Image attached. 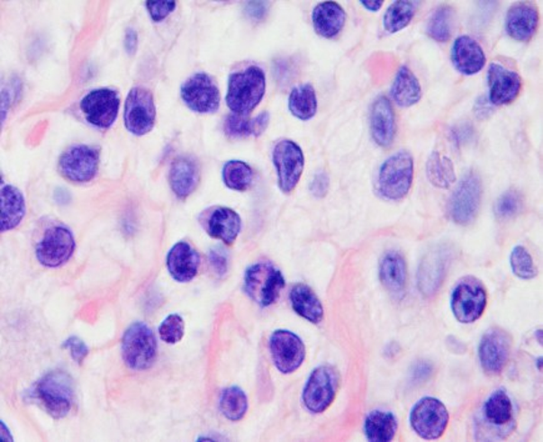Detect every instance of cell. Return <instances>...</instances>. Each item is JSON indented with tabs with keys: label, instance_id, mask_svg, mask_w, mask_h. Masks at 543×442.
Here are the masks:
<instances>
[{
	"label": "cell",
	"instance_id": "obj_1",
	"mask_svg": "<svg viewBox=\"0 0 543 442\" xmlns=\"http://www.w3.org/2000/svg\"><path fill=\"white\" fill-rule=\"evenodd\" d=\"M267 77L261 68L251 66L229 77L226 104L235 115L247 118L263 100Z\"/></svg>",
	"mask_w": 543,
	"mask_h": 442
},
{
	"label": "cell",
	"instance_id": "obj_2",
	"mask_svg": "<svg viewBox=\"0 0 543 442\" xmlns=\"http://www.w3.org/2000/svg\"><path fill=\"white\" fill-rule=\"evenodd\" d=\"M34 395L51 418H66L74 404L73 379L66 371H51L37 383Z\"/></svg>",
	"mask_w": 543,
	"mask_h": 442
},
{
	"label": "cell",
	"instance_id": "obj_3",
	"mask_svg": "<svg viewBox=\"0 0 543 442\" xmlns=\"http://www.w3.org/2000/svg\"><path fill=\"white\" fill-rule=\"evenodd\" d=\"M122 355L129 369H150L158 356L157 338L153 330L144 322L131 324L122 337Z\"/></svg>",
	"mask_w": 543,
	"mask_h": 442
},
{
	"label": "cell",
	"instance_id": "obj_4",
	"mask_svg": "<svg viewBox=\"0 0 543 442\" xmlns=\"http://www.w3.org/2000/svg\"><path fill=\"white\" fill-rule=\"evenodd\" d=\"M413 182V158L409 151L394 154L381 166L377 188L387 200L405 198Z\"/></svg>",
	"mask_w": 543,
	"mask_h": 442
},
{
	"label": "cell",
	"instance_id": "obj_5",
	"mask_svg": "<svg viewBox=\"0 0 543 442\" xmlns=\"http://www.w3.org/2000/svg\"><path fill=\"white\" fill-rule=\"evenodd\" d=\"M285 288V279L273 264L258 263L245 273L244 289L249 298L258 305L267 308L279 299L280 293Z\"/></svg>",
	"mask_w": 543,
	"mask_h": 442
},
{
	"label": "cell",
	"instance_id": "obj_6",
	"mask_svg": "<svg viewBox=\"0 0 543 442\" xmlns=\"http://www.w3.org/2000/svg\"><path fill=\"white\" fill-rule=\"evenodd\" d=\"M487 305V293L484 284L474 276L464 277L456 285L451 298L455 318L462 324H471L483 316Z\"/></svg>",
	"mask_w": 543,
	"mask_h": 442
},
{
	"label": "cell",
	"instance_id": "obj_7",
	"mask_svg": "<svg viewBox=\"0 0 543 442\" xmlns=\"http://www.w3.org/2000/svg\"><path fill=\"white\" fill-rule=\"evenodd\" d=\"M481 195L483 185L480 176L475 172L466 174L448 202V214L452 221L458 225L471 224L478 214Z\"/></svg>",
	"mask_w": 543,
	"mask_h": 442
},
{
	"label": "cell",
	"instance_id": "obj_8",
	"mask_svg": "<svg viewBox=\"0 0 543 442\" xmlns=\"http://www.w3.org/2000/svg\"><path fill=\"white\" fill-rule=\"evenodd\" d=\"M273 161L276 167L277 182L281 192L293 193L300 182L305 166L302 148L295 141L284 139L275 145Z\"/></svg>",
	"mask_w": 543,
	"mask_h": 442
},
{
	"label": "cell",
	"instance_id": "obj_9",
	"mask_svg": "<svg viewBox=\"0 0 543 442\" xmlns=\"http://www.w3.org/2000/svg\"><path fill=\"white\" fill-rule=\"evenodd\" d=\"M410 422L420 437L436 440L444 435L448 428V411L439 400L428 396L413 406Z\"/></svg>",
	"mask_w": 543,
	"mask_h": 442
},
{
	"label": "cell",
	"instance_id": "obj_10",
	"mask_svg": "<svg viewBox=\"0 0 543 442\" xmlns=\"http://www.w3.org/2000/svg\"><path fill=\"white\" fill-rule=\"evenodd\" d=\"M155 118L157 109L150 90L143 86L132 88L125 100L124 108V122L128 131L138 137L148 134L153 131Z\"/></svg>",
	"mask_w": 543,
	"mask_h": 442
},
{
	"label": "cell",
	"instance_id": "obj_11",
	"mask_svg": "<svg viewBox=\"0 0 543 442\" xmlns=\"http://www.w3.org/2000/svg\"><path fill=\"white\" fill-rule=\"evenodd\" d=\"M339 375L331 366H319L312 371L303 392V405L313 414H321L334 401Z\"/></svg>",
	"mask_w": 543,
	"mask_h": 442
},
{
	"label": "cell",
	"instance_id": "obj_12",
	"mask_svg": "<svg viewBox=\"0 0 543 442\" xmlns=\"http://www.w3.org/2000/svg\"><path fill=\"white\" fill-rule=\"evenodd\" d=\"M99 149L90 145H76L61 155L59 172L69 182L84 184L92 182L98 174Z\"/></svg>",
	"mask_w": 543,
	"mask_h": 442
},
{
	"label": "cell",
	"instance_id": "obj_13",
	"mask_svg": "<svg viewBox=\"0 0 543 442\" xmlns=\"http://www.w3.org/2000/svg\"><path fill=\"white\" fill-rule=\"evenodd\" d=\"M76 250V239L70 229L55 225L45 231L37 245L39 263L48 267H58L66 264Z\"/></svg>",
	"mask_w": 543,
	"mask_h": 442
},
{
	"label": "cell",
	"instance_id": "obj_14",
	"mask_svg": "<svg viewBox=\"0 0 543 442\" xmlns=\"http://www.w3.org/2000/svg\"><path fill=\"white\" fill-rule=\"evenodd\" d=\"M119 100L118 93L109 88L92 90L84 96L80 102V111L84 118L93 127L108 129L114 124L118 118Z\"/></svg>",
	"mask_w": 543,
	"mask_h": 442
},
{
	"label": "cell",
	"instance_id": "obj_15",
	"mask_svg": "<svg viewBox=\"0 0 543 442\" xmlns=\"http://www.w3.org/2000/svg\"><path fill=\"white\" fill-rule=\"evenodd\" d=\"M181 98L190 111L213 114L220 106V92L212 77L196 73L181 86Z\"/></svg>",
	"mask_w": 543,
	"mask_h": 442
},
{
	"label": "cell",
	"instance_id": "obj_16",
	"mask_svg": "<svg viewBox=\"0 0 543 442\" xmlns=\"http://www.w3.org/2000/svg\"><path fill=\"white\" fill-rule=\"evenodd\" d=\"M270 353L276 369L291 374L299 369L305 360V345L294 332L276 330L270 338Z\"/></svg>",
	"mask_w": 543,
	"mask_h": 442
},
{
	"label": "cell",
	"instance_id": "obj_17",
	"mask_svg": "<svg viewBox=\"0 0 543 442\" xmlns=\"http://www.w3.org/2000/svg\"><path fill=\"white\" fill-rule=\"evenodd\" d=\"M511 337L502 329L494 328L487 331L481 338L478 357L484 373L499 375L509 363L511 354Z\"/></svg>",
	"mask_w": 543,
	"mask_h": 442
},
{
	"label": "cell",
	"instance_id": "obj_18",
	"mask_svg": "<svg viewBox=\"0 0 543 442\" xmlns=\"http://www.w3.org/2000/svg\"><path fill=\"white\" fill-rule=\"evenodd\" d=\"M451 250L446 247L434 248L421 261L419 270V289L426 296H434L444 283L450 266Z\"/></svg>",
	"mask_w": 543,
	"mask_h": 442
},
{
	"label": "cell",
	"instance_id": "obj_19",
	"mask_svg": "<svg viewBox=\"0 0 543 442\" xmlns=\"http://www.w3.org/2000/svg\"><path fill=\"white\" fill-rule=\"evenodd\" d=\"M202 225L210 237L222 240L226 245L235 243L240 234L242 222L240 215L231 208L209 209L202 215Z\"/></svg>",
	"mask_w": 543,
	"mask_h": 442
},
{
	"label": "cell",
	"instance_id": "obj_20",
	"mask_svg": "<svg viewBox=\"0 0 543 442\" xmlns=\"http://www.w3.org/2000/svg\"><path fill=\"white\" fill-rule=\"evenodd\" d=\"M490 102L493 105H506L515 102L522 88V79L513 70L493 63L489 69Z\"/></svg>",
	"mask_w": 543,
	"mask_h": 442
},
{
	"label": "cell",
	"instance_id": "obj_21",
	"mask_svg": "<svg viewBox=\"0 0 543 442\" xmlns=\"http://www.w3.org/2000/svg\"><path fill=\"white\" fill-rule=\"evenodd\" d=\"M538 6L532 3H516L507 12V34L517 41H529L538 32Z\"/></svg>",
	"mask_w": 543,
	"mask_h": 442
},
{
	"label": "cell",
	"instance_id": "obj_22",
	"mask_svg": "<svg viewBox=\"0 0 543 442\" xmlns=\"http://www.w3.org/2000/svg\"><path fill=\"white\" fill-rule=\"evenodd\" d=\"M451 59L456 69L465 76H474L481 72L486 64L483 47L468 35H461L456 39L452 47Z\"/></svg>",
	"mask_w": 543,
	"mask_h": 442
},
{
	"label": "cell",
	"instance_id": "obj_23",
	"mask_svg": "<svg viewBox=\"0 0 543 442\" xmlns=\"http://www.w3.org/2000/svg\"><path fill=\"white\" fill-rule=\"evenodd\" d=\"M170 275L179 283L192 282L198 275L200 257L198 251L186 241H180L171 248L167 257Z\"/></svg>",
	"mask_w": 543,
	"mask_h": 442
},
{
	"label": "cell",
	"instance_id": "obj_24",
	"mask_svg": "<svg viewBox=\"0 0 543 442\" xmlns=\"http://www.w3.org/2000/svg\"><path fill=\"white\" fill-rule=\"evenodd\" d=\"M371 135L376 144L384 148L390 147L395 139V113L386 96H379L371 108Z\"/></svg>",
	"mask_w": 543,
	"mask_h": 442
},
{
	"label": "cell",
	"instance_id": "obj_25",
	"mask_svg": "<svg viewBox=\"0 0 543 442\" xmlns=\"http://www.w3.org/2000/svg\"><path fill=\"white\" fill-rule=\"evenodd\" d=\"M170 186L179 199H186L198 188L199 164L193 158L180 157L174 160L170 169Z\"/></svg>",
	"mask_w": 543,
	"mask_h": 442
},
{
	"label": "cell",
	"instance_id": "obj_26",
	"mask_svg": "<svg viewBox=\"0 0 543 442\" xmlns=\"http://www.w3.org/2000/svg\"><path fill=\"white\" fill-rule=\"evenodd\" d=\"M380 280L391 295L395 298H403L405 295L407 266L403 255L396 251L385 255L380 263Z\"/></svg>",
	"mask_w": 543,
	"mask_h": 442
},
{
	"label": "cell",
	"instance_id": "obj_27",
	"mask_svg": "<svg viewBox=\"0 0 543 442\" xmlns=\"http://www.w3.org/2000/svg\"><path fill=\"white\" fill-rule=\"evenodd\" d=\"M346 14L335 2L320 3L312 12V24L316 33L322 38H334L344 28Z\"/></svg>",
	"mask_w": 543,
	"mask_h": 442
},
{
	"label": "cell",
	"instance_id": "obj_28",
	"mask_svg": "<svg viewBox=\"0 0 543 442\" xmlns=\"http://www.w3.org/2000/svg\"><path fill=\"white\" fill-rule=\"evenodd\" d=\"M290 302L296 314L312 324H319L324 319V306L308 285L297 284L294 286L290 293Z\"/></svg>",
	"mask_w": 543,
	"mask_h": 442
},
{
	"label": "cell",
	"instance_id": "obj_29",
	"mask_svg": "<svg viewBox=\"0 0 543 442\" xmlns=\"http://www.w3.org/2000/svg\"><path fill=\"white\" fill-rule=\"evenodd\" d=\"M27 212L24 195L13 185L2 186V232L15 229Z\"/></svg>",
	"mask_w": 543,
	"mask_h": 442
},
{
	"label": "cell",
	"instance_id": "obj_30",
	"mask_svg": "<svg viewBox=\"0 0 543 442\" xmlns=\"http://www.w3.org/2000/svg\"><path fill=\"white\" fill-rule=\"evenodd\" d=\"M391 95L397 105L409 108L421 99L422 90L419 79L407 67H401L391 88Z\"/></svg>",
	"mask_w": 543,
	"mask_h": 442
},
{
	"label": "cell",
	"instance_id": "obj_31",
	"mask_svg": "<svg viewBox=\"0 0 543 442\" xmlns=\"http://www.w3.org/2000/svg\"><path fill=\"white\" fill-rule=\"evenodd\" d=\"M365 434L370 441H391L397 432V419L393 412L375 410L365 420Z\"/></svg>",
	"mask_w": 543,
	"mask_h": 442
},
{
	"label": "cell",
	"instance_id": "obj_32",
	"mask_svg": "<svg viewBox=\"0 0 543 442\" xmlns=\"http://www.w3.org/2000/svg\"><path fill=\"white\" fill-rule=\"evenodd\" d=\"M269 113L264 112L257 118L247 119L235 114L229 115L225 121V133L231 138L258 137L269 125Z\"/></svg>",
	"mask_w": 543,
	"mask_h": 442
},
{
	"label": "cell",
	"instance_id": "obj_33",
	"mask_svg": "<svg viewBox=\"0 0 543 442\" xmlns=\"http://www.w3.org/2000/svg\"><path fill=\"white\" fill-rule=\"evenodd\" d=\"M291 114L300 121H310L318 112V98L312 84H303L291 90L289 96Z\"/></svg>",
	"mask_w": 543,
	"mask_h": 442
},
{
	"label": "cell",
	"instance_id": "obj_34",
	"mask_svg": "<svg viewBox=\"0 0 543 442\" xmlns=\"http://www.w3.org/2000/svg\"><path fill=\"white\" fill-rule=\"evenodd\" d=\"M426 173L430 183L439 189H448L456 182L454 163L439 151L430 155Z\"/></svg>",
	"mask_w": 543,
	"mask_h": 442
},
{
	"label": "cell",
	"instance_id": "obj_35",
	"mask_svg": "<svg viewBox=\"0 0 543 442\" xmlns=\"http://www.w3.org/2000/svg\"><path fill=\"white\" fill-rule=\"evenodd\" d=\"M484 416L491 424L503 426L512 420L513 408L505 390H497L487 399L484 408Z\"/></svg>",
	"mask_w": 543,
	"mask_h": 442
},
{
	"label": "cell",
	"instance_id": "obj_36",
	"mask_svg": "<svg viewBox=\"0 0 543 442\" xmlns=\"http://www.w3.org/2000/svg\"><path fill=\"white\" fill-rule=\"evenodd\" d=\"M417 8H419L417 2L393 3L385 13L384 28L391 34L403 31L415 17Z\"/></svg>",
	"mask_w": 543,
	"mask_h": 442
},
{
	"label": "cell",
	"instance_id": "obj_37",
	"mask_svg": "<svg viewBox=\"0 0 543 442\" xmlns=\"http://www.w3.org/2000/svg\"><path fill=\"white\" fill-rule=\"evenodd\" d=\"M222 180L229 189L247 192L253 184L254 172L244 161L231 160L222 167Z\"/></svg>",
	"mask_w": 543,
	"mask_h": 442
},
{
	"label": "cell",
	"instance_id": "obj_38",
	"mask_svg": "<svg viewBox=\"0 0 543 442\" xmlns=\"http://www.w3.org/2000/svg\"><path fill=\"white\" fill-rule=\"evenodd\" d=\"M248 406L247 395L240 387H228L220 396V411L228 420H241L247 414Z\"/></svg>",
	"mask_w": 543,
	"mask_h": 442
},
{
	"label": "cell",
	"instance_id": "obj_39",
	"mask_svg": "<svg viewBox=\"0 0 543 442\" xmlns=\"http://www.w3.org/2000/svg\"><path fill=\"white\" fill-rule=\"evenodd\" d=\"M452 27H454V9L448 5H442L430 18L428 34L439 43H445L451 37Z\"/></svg>",
	"mask_w": 543,
	"mask_h": 442
},
{
	"label": "cell",
	"instance_id": "obj_40",
	"mask_svg": "<svg viewBox=\"0 0 543 442\" xmlns=\"http://www.w3.org/2000/svg\"><path fill=\"white\" fill-rule=\"evenodd\" d=\"M510 261L513 274L520 279L531 280L538 276V269L532 259L531 254L521 245L513 248Z\"/></svg>",
	"mask_w": 543,
	"mask_h": 442
},
{
	"label": "cell",
	"instance_id": "obj_41",
	"mask_svg": "<svg viewBox=\"0 0 543 442\" xmlns=\"http://www.w3.org/2000/svg\"><path fill=\"white\" fill-rule=\"evenodd\" d=\"M521 195L517 192H513V190H509L497 200L494 212H496L497 218L505 221V219L515 218L517 214L521 212Z\"/></svg>",
	"mask_w": 543,
	"mask_h": 442
},
{
	"label": "cell",
	"instance_id": "obj_42",
	"mask_svg": "<svg viewBox=\"0 0 543 442\" xmlns=\"http://www.w3.org/2000/svg\"><path fill=\"white\" fill-rule=\"evenodd\" d=\"M186 322L180 315L171 314L167 316L159 327V335L164 343L174 345L179 343L184 338Z\"/></svg>",
	"mask_w": 543,
	"mask_h": 442
},
{
	"label": "cell",
	"instance_id": "obj_43",
	"mask_svg": "<svg viewBox=\"0 0 543 442\" xmlns=\"http://www.w3.org/2000/svg\"><path fill=\"white\" fill-rule=\"evenodd\" d=\"M209 261L210 266L219 276H224L228 273V253L222 247H215L214 249L210 250Z\"/></svg>",
	"mask_w": 543,
	"mask_h": 442
},
{
	"label": "cell",
	"instance_id": "obj_44",
	"mask_svg": "<svg viewBox=\"0 0 543 442\" xmlns=\"http://www.w3.org/2000/svg\"><path fill=\"white\" fill-rule=\"evenodd\" d=\"M176 2H148L147 9L154 22L164 21L176 9Z\"/></svg>",
	"mask_w": 543,
	"mask_h": 442
},
{
	"label": "cell",
	"instance_id": "obj_45",
	"mask_svg": "<svg viewBox=\"0 0 543 442\" xmlns=\"http://www.w3.org/2000/svg\"><path fill=\"white\" fill-rule=\"evenodd\" d=\"M63 347L68 348L70 353V356L73 357L74 361L77 364H82L86 357L88 356L89 347L84 343L82 338L72 337L68 338L64 343Z\"/></svg>",
	"mask_w": 543,
	"mask_h": 442
},
{
	"label": "cell",
	"instance_id": "obj_46",
	"mask_svg": "<svg viewBox=\"0 0 543 442\" xmlns=\"http://www.w3.org/2000/svg\"><path fill=\"white\" fill-rule=\"evenodd\" d=\"M330 179L328 174L320 172L313 176L312 184H310V192L316 198H324L329 192Z\"/></svg>",
	"mask_w": 543,
	"mask_h": 442
},
{
	"label": "cell",
	"instance_id": "obj_47",
	"mask_svg": "<svg viewBox=\"0 0 543 442\" xmlns=\"http://www.w3.org/2000/svg\"><path fill=\"white\" fill-rule=\"evenodd\" d=\"M431 374L432 366L430 365L429 363H425V361H421V363L417 364L415 369L412 371V376L416 383L425 382V380L429 379Z\"/></svg>",
	"mask_w": 543,
	"mask_h": 442
},
{
	"label": "cell",
	"instance_id": "obj_48",
	"mask_svg": "<svg viewBox=\"0 0 543 442\" xmlns=\"http://www.w3.org/2000/svg\"><path fill=\"white\" fill-rule=\"evenodd\" d=\"M124 47L125 50H127L128 54H131V56H132V54H135V51H137L138 34L137 32H135V29H127V33H125L124 39Z\"/></svg>",
	"mask_w": 543,
	"mask_h": 442
},
{
	"label": "cell",
	"instance_id": "obj_49",
	"mask_svg": "<svg viewBox=\"0 0 543 442\" xmlns=\"http://www.w3.org/2000/svg\"><path fill=\"white\" fill-rule=\"evenodd\" d=\"M267 3H249L247 12L251 18L261 19L267 14Z\"/></svg>",
	"mask_w": 543,
	"mask_h": 442
},
{
	"label": "cell",
	"instance_id": "obj_50",
	"mask_svg": "<svg viewBox=\"0 0 543 442\" xmlns=\"http://www.w3.org/2000/svg\"><path fill=\"white\" fill-rule=\"evenodd\" d=\"M361 5L370 12H377L383 6V2H379V0H362Z\"/></svg>",
	"mask_w": 543,
	"mask_h": 442
}]
</instances>
